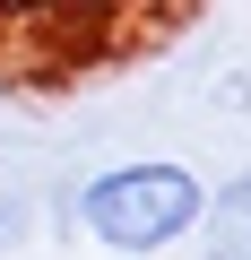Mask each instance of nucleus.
<instances>
[{
  "mask_svg": "<svg viewBox=\"0 0 251 260\" xmlns=\"http://www.w3.org/2000/svg\"><path fill=\"white\" fill-rule=\"evenodd\" d=\"M199 208H208V182L182 156H130V165H104L69 191V225L121 260H156V251L191 243Z\"/></svg>",
  "mask_w": 251,
  "mask_h": 260,
  "instance_id": "f257e3e1",
  "label": "nucleus"
},
{
  "mask_svg": "<svg viewBox=\"0 0 251 260\" xmlns=\"http://www.w3.org/2000/svg\"><path fill=\"white\" fill-rule=\"evenodd\" d=\"M191 234H199V260H251V174H225Z\"/></svg>",
  "mask_w": 251,
  "mask_h": 260,
  "instance_id": "f03ea898",
  "label": "nucleus"
},
{
  "mask_svg": "<svg viewBox=\"0 0 251 260\" xmlns=\"http://www.w3.org/2000/svg\"><path fill=\"white\" fill-rule=\"evenodd\" d=\"M26 225H35V208H26L18 191H0V251H9V243H26Z\"/></svg>",
  "mask_w": 251,
  "mask_h": 260,
  "instance_id": "7ed1b4c3",
  "label": "nucleus"
}]
</instances>
